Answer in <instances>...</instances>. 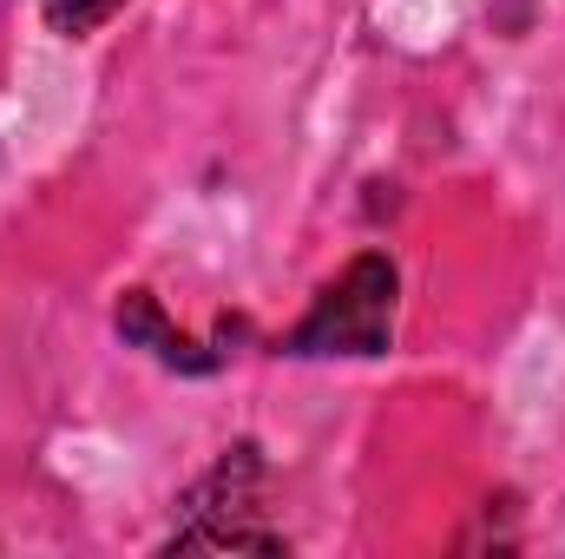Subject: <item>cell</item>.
Masks as SVG:
<instances>
[{
    "instance_id": "cell-3",
    "label": "cell",
    "mask_w": 565,
    "mask_h": 559,
    "mask_svg": "<svg viewBox=\"0 0 565 559\" xmlns=\"http://www.w3.org/2000/svg\"><path fill=\"white\" fill-rule=\"evenodd\" d=\"M113 13H126V0H40V20H46L60 40H86V33H99Z\"/></svg>"
},
{
    "instance_id": "cell-1",
    "label": "cell",
    "mask_w": 565,
    "mask_h": 559,
    "mask_svg": "<svg viewBox=\"0 0 565 559\" xmlns=\"http://www.w3.org/2000/svg\"><path fill=\"white\" fill-rule=\"evenodd\" d=\"M395 296L402 271L388 251H362L342 264V277L322 283L309 316L282 336V356H388L395 342Z\"/></svg>"
},
{
    "instance_id": "cell-2",
    "label": "cell",
    "mask_w": 565,
    "mask_h": 559,
    "mask_svg": "<svg viewBox=\"0 0 565 559\" xmlns=\"http://www.w3.org/2000/svg\"><path fill=\"white\" fill-rule=\"evenodd\" d=\"M113 329H119L132 349L158 356L164 369H178V376H211V369L224 362V349H211V342L184 336V329L164 316V303H158L151 289H126V296L113 303Z\"/></svg>"
}]
</instances>
